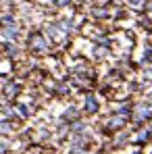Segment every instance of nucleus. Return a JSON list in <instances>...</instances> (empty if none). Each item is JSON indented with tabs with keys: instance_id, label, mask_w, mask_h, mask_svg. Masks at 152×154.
<instances>
[{
	"instance_id": "obj_1",
	"label": "nucleus",
	"mask_w": 152,
	"mask_h": 154,
	"mask_svg": "<svg viewBox=\"0 0 152 154\" xmlns=\"http://www.w3.org/2000/svg\"><path fill=\"white\" fill-rule=\"evenodd\" d=\"M88 110H96V102L94 100H88Z\"/></svg>"
},
{
	"instance_id": "obj_2",
	"label": "nucleus",
	"mask_w": 152,
	"mask_h": 154,
	"mask_svg": "<svg viewBox=\"0 0 152 154\" xmlns=\"http://www.w3.org/2000/svg\"><path fill=\"white\" fill-rule=\"evenodd\" d=\"M131 2H140V0H131Z\"/></svg>"
}]
</instances>
